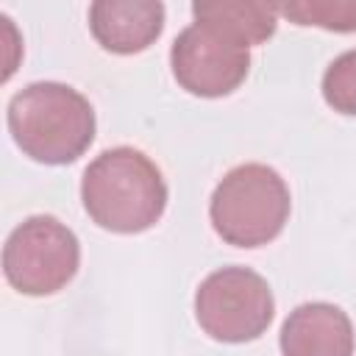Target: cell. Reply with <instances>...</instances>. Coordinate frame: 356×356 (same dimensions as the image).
Listing matches in <instances>:
<instances>
[{
	"label": "cell",
	"mask_w": 356,
	"mask_h": 356,
	"mask_svg": "<svg viewBox=\"0 0 356 356\" xmlns=\"http://www.w3.org/2000/svg\"><path fill=\"white\" fill-rule=\"evenodd\" d=\"M86 214L106 231L139 234L159 222L167 206L161 170L136 147L103 150L81 181Z\"/></svg>",
	"instance_id": "1"
},
{
	"label": "cell",
	"mask_w": 356,
	"mask_h": 356,
	"mask_svg": "<svg viewBox=\"0 0 356 356\" xmlns=\"http://www.w3.org/2000/svg\"><path fill=\"white\" fill-rule=\"evenodd\" d=\"M8 131L33 161L70 164L95 139V108L67 83H28L8 103Z\"/></svg>",
	"instance_id": "2"
},
{
	"label": "cell",
	"mask_w": 356,
	"mask_h": 356,
	"mask_svg": "<svg viewBox=\"0 0 356 356\" xmlns=\"http://www.w3.org/2000/svg\"><path fill=\"white\" fill-rule=\"evenodd\" d=\"M209 217L214 231L236 248H259L275 239L289 217V189L267 164H239L217 184Z\"/></svg>",
	"instance_id": "3"
},
{
	"label": "cell",
	"mask_w": 356,
	"mask_h": 356,
	"mask_svg": "<svg viewBox=\"0 0 356 356\" xmlns=\"http://www.w3.org/2000/svg\"><path fill=\"white\" fill-rule=\"evenodd\" d=\"M81 261L78 236L50 214L22 220L6 239L3 273L22 295H53L64 289Z\"/></svg>",
	"instance_id": "4"
},
{
	"label": "cell",
	"mask_w": 356,
	"mask_h": 356,
	"mask_svg": "<svg viewBox=\"0 0 356 356\" xmlns=\"http://www.w3.org/2000/svg\"><path fill=\"white\" fill-rule=\"evenodd\" d=\"M273 312L270 284L248 267L214 270L195 292V317L200 328L220 342H250L261 337Z\"/></svg>",
	"instance_id": "5"
},
{
	"label": "cell",
	"mask_w": 356,
	"mask_h": 356,
	"mask_svg": "<svg viewBox=\"0 0 356 356\" xmlns=\"http://www.w3.org/2000/svg\"><path fill=\"white\" fill-rule=\"evenodd\" d=\"M170 64L175 81L186 92L200 97H222L245 81L250 70V53L245 44H236L206 25L192 22L172 42Z\"/></svg>",
	"instance_id": "6"
},
{
	"label": "cell",
	"mask_w": 356,
	"mask_h": 356,
	"mask_svg": "<svg viewBox=\"0 0 356 356\" xmlns=\"http://www.w3.org/2000/svg\"><path fill=\"white\" fill-rule=\"evenodd\" d=\"M284 356H353V325L334 303H300L281 325Z\"/></svg>",
	"instance_id": "7"
},
{
	"label": "cell",
	"mask_w": 356,
	"mask_h": 356,
	"mask_svg": "<svg viewBox=\"0 0 356 356\" xmlns=\"http://www.w3.org/2000/svg\"><path fill=\"white\" fill-rule=\"evenodd\" d=\"M89 28L106 50L131 56L159 39L164 28V6L153 0H100L89 8Z\"/></svg>",
	"instance_id": "8"
},
{
	"label": "cell",
	"mask_w": 356,
	"mask_h": 356,
	"mask_svg": "<svg viewBox=\"0 0 356 356\" xmlns=\"http://www.w3.org/2000/svg\"><path fill=\"white\" fill-rule=\"evenodd\" d=\"M195 22L206 25L209 31L236 42V44H259L273 36L275 31V6L267 3H195L192 6Z\"/></svg>",
	"instance_id": "9"
},
{
	"label": "cell",
	"mask_w": 356,
	"mask_h": 356,
	"mask_svg": "<svg viewBox=\"0 0 356 356\" xmlns=\"http://www.w3.org/2000/svg\"><path fill=\"white\" fill-rule=\"evenodd\" d=\"M284 17L298 25H317L325 31H356V3H286L278 6Z\"/></svg>",
	"instance_id": "10"
},
{
	"label": "cell",
	"mask_w": 356,
	"mask_h": 356,
	"mask_svg": "<svg viewBox=\"0 0 356 356\" xmlns=\"http://www.w3.org/2000/svg\"><path fill=\"white\" fill-rule=\"evenodd\" d=\"M323 97L339 114H356V50L334 58L323 75Z\"/></svg>",
	"instance_id": "11"
}]
</instances>
